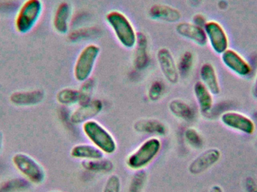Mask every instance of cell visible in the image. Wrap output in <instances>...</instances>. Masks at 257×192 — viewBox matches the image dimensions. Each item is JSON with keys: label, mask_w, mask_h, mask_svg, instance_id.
Returning a JSON list of instances; mask_svg holds the SVG:
<instances>
[{"label": "cell", "mask_w": 257, "mask_h": 192, "mask_svg": "<svg viewBox=\"0 0 257 192\" xmlns=\"http://www.w3.org/2000/svg\"><path fill=\"white\" fill-rule=\"evenodd\" d=\"M105 19L118 43L126 49H133L138 33L130 18L120 11L112 10L106 14Z\"/></svg>", "instance_id": "cell-1"}, {"label": "cell", "mask_w": 257, "mask_h": 192, "mask_svg": "<svg viewBox=\"0 0 257 192\" xmlns=\"http://www.w3.org/2000/svg\"><path fill=\"white\" fill-rule=\"evenodd\" d=\"M161 148V140L158 137L147 139L128 155L126 159V166L135 171L143 170L157 158Z\"/></svg>", "instance_id": "cell-2"}, {"label": "cell", "mask_w": 257, "mask_h": 192, "mask_svg": "<svg viewBox=\"0 0 257 192\" xmlns=\"http://www.w3.org/2000/svg\"><path fill=\"white\" fill-rule=\"evenodd\" d=\"M42 0H25L18 9L15 20V27L20 34L30 33L39 22L43 13Z\"/></svg>", "instance_id": "cell-3"}, {"label": "cell", "mask_w": 257, "mask_h": 192, "mask_svg": "<svg viewBox=\"0 0 257 192\" xmlns=\"http://www.w3.org/2000/svg\"><path fill=\"white\" fill-rule=\"evenodd\" d=\"M82 130L92 144L99 148L104 154L111 155L117 151V141L114 136L97 121H87L83 123Z\"/></svg>", "instance_id": "cell-4"}, {"label": "cell", "mask_w": 257, "mask_h": 192, "mask_svg": "<svg viewBox=\"0 0 257 192\" xmlns=\"http://www.w3.org/2000/svg\"><path fill=\"white\" fill-rule=\"evenodd\" d=\"M100 52V47L96 44H88L82 48L74 64L73 76L75 81L83 83L91 78Z\"/></svg>", "instance_id": "cell-5"}, {"label": "cell", "mask_w": 257, "mask_h": 192, "mask_svg": "<svg viewBox=\"0 0 257 192\" xmlns=\"http://www.w3.org/2000/svg\"><path fill=\"white\" fill-rule=\"evenodd\" d=\"M12 163L26 180L35 185H40L46 179V172L43 166L31 155L18 152L12 157Z\"/></svg>", "instance_id": "cell-6"}, {"label": "cell", "mask_w": 257, "mask_h": 192, "mask_svg": "<svg viewBox=\"0 0 257 192\" xmlns=\"http://www.w3.org/2000/svg\"><path fill=\"white\" fill-rule=\"evenodd\" d=\"M208 44L216 54L221 55L229 48L228 33L220 23L216 21H208L204 27Z\"/></svg>", "instance_id": "cell-7"}, {"label": "cell", "mask_w": 257, "mask_h": 192, "mask_svg": "<svg viewBox=\"0 0 257 192\" xmlns=\"http://www.w3.org/2000/svg\"><path fill=\"white\" fill-rule=\"evenodd\" d=\"M220 122L226 128L246 135L254 134L256 125L254 121L244 113L228 110L222 113Z\"/></svg>", "instance_id": "cell-8"}, {"label": "cell", "mask_w": 257, "mask_h": 192, "mask_svg": "<svg viewBox=\"0 0 257 192\" xmlns=\"http://www.w3.org/2000/svg\"><path fill=\"white\" fill-rule=\"evenodd\" d=\"M220 57L223 66L234 75L240 78H247L251 74V65L235 50L229 48Z\"/></svg>", "instance_id": "cell-9"}, {"label": "cell", "mask_w": 257, "mask_h": 192, "mask_svg": "<svg viewBox=\"0 0 257 192\" xmlns=\"http://www.w3.org/2000/svg\"><path fill=\"white\" fill-rule=\"evenodd\" d=\"M157 60L165 79L173 85L178 84L180 75L178 64L172 53L168 48H160L157 53Z\"/></svg>", "instance_id": "cell-10"}, {"label": "cell", "mask_w": 257, "mask_h": 192, "mask_svg": "<svg viewBox=\"0 0 257 192\" xmlns=\"http://www.w3.org/2000/svg\"><path fill=\"white\" fill-rule=\"evenodd\" d=\"M221 152L217 148H210L199 154L190 162L188 171L192 175H200L214 167L221 158Z\"/></svg>", "instance_id": "cell-11"}, {"label": "cell", "mask_w": 257, "mask_h": 192, "mask_svg": "<svg viewBox=\"0 0 257 192\" xmlns=\"http://www.w3.org/2000/svg\"><path fill=\"white\" fill-rule=\"evenodd\" d=\"M103 109V103L101 100H92L88 104L80 105L71 113L70 122L75 125L83 124L91 120L99 115Z\"/></svg>", "instance_id": "cell-12"}, {"label": "cell", "mask_w": 257, "mask_h": 192, "mask_svg": "<svg viewBox=\"0 0 257 192\" xmlns=\"http://www.w3.org/2000/svg\"><path fill=\"white\" fill-rule=\"evenodd\" d=\"M175 30L180 36L196 44L198 46L205 47L208 44L204 28L192 22L178 23Z\"/></svg>", "instance_id": "cell-13"}, {"label": "cell", "mask_w": 257, "mask_h": 192, "mask_svg": "<svg viewBox=\"0 0 257 192\" xmlns=\"http://www.w3.org/2000/svg\"><path fill=\"white\" fill-rule=\"evenodd\" d=\"M148 16L154 21L176 24L181 19V12L176 8L166 4H154L148 11Z\"/></svg>", "instance_id": "cell-14"}, {"label": "cell", "mask_w": 257, "mask_h": 192, "mask_svg": "<svg viewBox=\"0 0 257 192\" xmlns=\"http://www.w3.org/2000/svg\"><path fill=\"white\" fill-rule=\"evenodd\" d=\"M72 16V6L66 2L59 4L53 17V27L54 30L60 35L68 33L69 22Z\"/></svg>", "instance_id": "cell-15"}, {"label": "cell", "mask_w": 257, "mask_h": 192, "mask_svg": "<svg viewBox=\"0 0 257 192\" xmlns=\"http://www.w3.org/2000/svg\"><path fill=\"white\" fill-rule=\"evenodd\" d=\"M201 82L212 93L213 96H218L221 92L220 81L217 70L214 65L205 63L201 66L199 70Z\"/></svg>", "instance_id": "cell-16"}, {"label": "cell", "mask_w": 257, "mask_h": 192, "mask_svg": "<svg viewBox=\"0 0 257 192\" xmlns=\"http://www.w3.org/2000/svg\"><path fill=\"white\" fill-rule=\"evenodd\" d=\"M133 128L136 132L156 136H165L168 133V128L164 122L152 118L139 119L135 122Z\"/></svg>", "instance_id": "cell-17"}, {"label": "cell", "mask_w": 257, "mask_h": 192, "mask_svg": "<svg viewBox=\"0 0 257 192\" xmlns=\"http://www.w3.org/2000/svg\"><path fill=\"white\" fill-rule=\"evenodd\" d=\"M193 93L199 110L203 115L211 113L214 107V96L201 81H197L193 87Z\"/></svg>", "instance_id": "cell-18"}, {"label": "cell", "mask_w": 257, "mask_h": 192, "mask_svg": "<svg viewBox=\"0 0 257 192\" xmlns=\"http://www.w3.org/2000/svg\"><path fill=\"white\" fill-rule=\"evenodd\" d=\"M134 66L139 70H143L148 67L149 63L148 56V41L146 35L138 33L137 42L135 46Z\"/></svg>", "instance_id": "cell-19"}, {"label": "cell", "mask_w": 257, "mask_h": 192, "mask_svg": "<svg viewBox=\"0 0 257 192\" xmlns=\"http://www.w3.org/2000/svg\"><path fill=\"white\" fill-rule=\"evenodd\" d=\"M70 155L75 159L94 160L104 158L105 154L93 144L78 143L71 149Z\"/></svg>", "instance_id": "cell-20"}, {"label": "cell", "mask_w": 257, "mask_h": 192, "mask_svg": "<svg viewBox=\"0 0 257 192\" xmlns=\"http://www.w3.org/2000/svg\"><path fill=\"white\" fill-rule=\"evenodd\" d=\"M169 111L178 119L186 122H191L194 119L196 112L188 103L179 98H175L169 101Z\"/></svg>", "instance_id": "cell-21"}, {"label": "cell", "mask_w": 257, "mask_h": 192, "mask_svg": "<svg viewBox=\"0 0 257 192\" xmlns=\"http://www.w3.org/2000/svg\"><path fill=\"white\" fill-rule=\"evenodd\" d=\"M45 98V93L42 90L33 91L15 92L11 95L10 100L13 104L18 106L36 105L42 102Z\"/></svg>", "instance_id": "cell-22"}, {"label": "cell", "mask_w": 257, "mask_h": 192, "mask_svg": "<svg viewBox=\"0 0 257 192\" xmlns=\"http://www.w3.org/2000/svg\"><path fill=\"white\" fill-rule=\"evenodd\" d=\"M81 167L91 173H107L114 170V164L111 160L102 158L100 159L84 160L81 161Z\"/></svg>", "instance_id": "cell-23"}, {"label": "cell", "mask_w": 257, "mask_h": 192, "mask_svg": "<svg viewBox=\"0 0 257 192\" xmlns=\"http://www.w3.org/2000/svg\"><path fill=\"white\" fill-rule=\"evenodd\" d=\"M56 99L62 105H75L79 103V90L73 88L62 89L57 93Z\"/></svg>", "instance_id": "cell-24"}, {"label": "cell", "mask_w": 257, "mask_h": 192, "mask_svg": "<svg viewBox=\"0 0 257 192\" xmlns=\"http://www.w3.org/2000/svg\"><path fill=\"white\" fill-rule=\"evenodd\" d=\"M195 63V57L191 51H185L180 57L178 64L180 77L187 78L193 70Z\"/></svg>", "instance_id": "cell-25"}, {"label": "cell", "mask_w": 257, "mask_h": 192, "mask_svg": "<svg viewBox=\"0 0 257 192\" xmlns=\"http://www.w3.org/2000/svg\"><path fill=\"white\" fill-rule=\"evenodd\" d=\"M148 181V173L145 169L136 170L132 176L128 185V192H142Z\"/></svg>", "instance_id": "cell-26"}, {"label": "cell", "mask_w": 257, "mask_h": 192, "mask_svg": "<svg viewBox=\"0 0 257 192\" xmlns=\"http://www.w3.org/2000/svg\"><path fill=\"white\" fill-rule=\"evenodd\" d=\"M184 139L190 147L195 149H202L204 146V139L196 128L190 127L184 131Z\"/></svg>", "instance_id": "cell-27"}, {"label": "cell", "mask_w": 257, "mask_h": 192, "mask_svg": "<svg viewBox=\"0 0 257 192\" xmlns=\"http://www.w3.org/2000/svg\"><path fill=\"white\" fill-rule=\"evenodd\" d=\"M81 84H82L78 90L80 94L79 103H78L79 106L88 104L93 100L92 96H93L95 87L94 81L91 78Z\"/></svg>", "instance_id": "cell-28"}, {"label": "cell", "mask_w": 257, "mask_h": 192, "mask_svg": "<svg viewBox=\"0 0 257 192\" xmlns=\"http://www.w3.org/2000/svg\"><path fill=\"white\" fill-rule=\"evenodd\" d=\"M165 93V85L162 81H155L148 89V97L153 102L158 101Z\"/></svg>", "instance_id": "cell-29"}, {"label": "cell", "mask_w": 257, "mask_h": 192, "mask_svg": "<svg viewBox=\"0 0 257 192\" xmlns=\"http://www.w3.org/2000/svg\"><path fill=\"white\" fill-rule=\"evenodd\" d=\"M121 181L118 175L111 174L107 178L102 192H120Z\"/></svg>", "instance_id": "cell-30"}, {"label": "cell", "mask_w": 257, "mask_h": 192, "mask_svg": "<svg viewBox=\"0 0 257 192\" xmlns=\"http://www.w3.org/2000/svg\"><path fill=\"white\" fill-rule=\"evenodd\" d=\"M246 192H257V182L252 176H247L244 180Z\"/></svg>", "instance_id": "cell-31"}, {"label": "cell", "mask_w": 257, "mask_h": 192, "mask_svg": "<svg viewBox=\"0 0 257 192\" xmlns=\"http://www.w3.org/2000/svg\"><path fill=\"white\" fill-rule=\"evenodd\" d=\"M207 22H208V20H207L206 17L202 15V14H196V15H193V18H192V23L193 24L202 27V28H204Z\"/></svg>", "instance_id": "cell-32"}, {"label": "cell", "mask_w": 257, "mask_h": 192, "mask_svg": "<svg viewBox=\"0 0 257 192\" xmlns=\"http://www.w3.org/2000/svg\"><path fill=\"white\" fill-rule=\"evenodd\" d=\"M217 6H218V8L220 10L224 11L229 7V3L226 0H220L219 3H217Z\"/></svg>", "instance_id": "cell-33"}, {"label": "cell", "mask_w": 257, "mask_h": 192, "mask_svg": "<svg viewBox=\"0 0 257 192\" xmlns=\"http://www.w3.org/2000/svg\"><path fill=\"white\" fill-rule=\"evenodd\" d=\"M252 95H253V98L257 99V72L254 81H253V87H252Z\"/></svg>", "instance_id": "cell-34"}, {"label": "cell", "mask_w": 257, "mask_h": 192, "mask_svg": "<svg viewBox=\"0 0 257 192\" xmlns=\"http://www.w3.org/2000/svg\"><path fill=\"white\" fill-rule=\"evenodd\" d=\"M209 192H224L220 185H214L210 188Z\"/></svg>", "instance_id": "cell-35"}, {"label": "cell", "mask_w": 257, "mask_h": 192, "mask_svg": "<svg viewBox=\"0 0 257 192\" xmlns=\"http://www.w3.org/2000/svg\"><path fill=\"white\" fill-rule=\"evenodd\" d=\"M3 134H2L1 131H0V152L2 151V148H3Z\"/></svg>", "instance_id": "cell-36"}, {"label": "cell", "mask_w": 257, "mask_h": 192, "mask_svg": "<svg viewBox=\"0 0 257 192\" xmlns=\"http://www.w3.org/2000/svg\"><path fill=\"white\" fill-rule=\"evenodd\" d=\"M191 3H193V6H199L201 3H202V0H190Z\"/></svg>", "instance_id": "cell-37"}]
</instances>
